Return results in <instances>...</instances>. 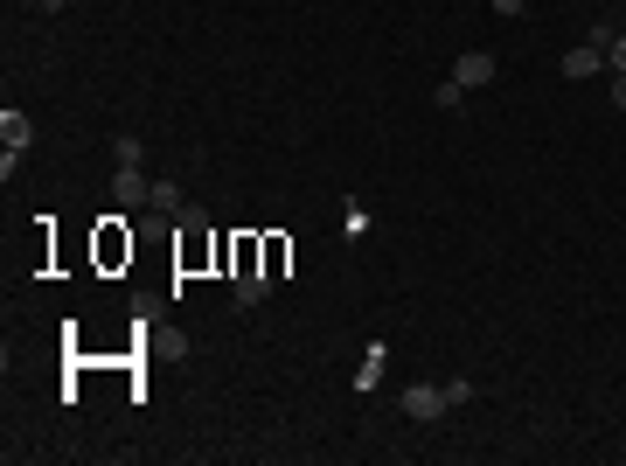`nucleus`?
I'll return each mask as SVG.
<instances>
[{"mask_svg":"<svg viewBox=\"0 0 626 466\" xmlns=\"http://www.w3.org/2000/svg\"><path fill=\"white\" fill-rule=\"evenodd\" d=\"M613 112H626V70H613Z\"/></svg>","mask_w":626,"mask_h":466,"instance_id":"obj_13","label":"nucleus"},{"mask_svg":"<svg viewBox=\"0 0 626 466\" xmlns=\"http://www.w3.org/2000/svg\"><path fill=\"white\" fill-rule=\"evenodd\" d=\"M147 209L174 216V209H188V202H181V188H174V181H154V202H147Z\"/></svg>","mask_w":626,"mask_h":466,"instance_id":"obj_8","label":"nucleus"},{"mask_svg":"<svg viewBox=\"0 0 626 466\" xmlns=\"http://www.w3.org/2000/svg\"><path fill=\"white\" fill-rule=\"evenodd\" d=\"M265 293H272V272H251V265H244V272L230 279V300H237V307H258Z\"/></svg>","mask_w":626,"mask_h":466,"instance_id":"obj_6","label":"nucleus"},{"mask_svg":"<svg viewBox=\"0 0 626 466\" xmlns=\"http://www.w3.org/2000/svg\"><path fill=\"white\" fill-rule=\"evenodd\" d=\"M487 7H494V14H508V21H522V14H529V0H487Z\"/></svg>","mask_w":626,"mask_h":466,"instance_id":"obj_12","label":"nucleus"},{"mask_svg":"<svg viewBox=\"0 0 626 466\" xmlns=\"http://www.w3.org/2000/svg\"><path fill=\"white\" fill-rule=\"evenodd\" d=\"M494 70H501L494 49H467V56L453 63V84H460V91H480V84H494Z\"/></svg>","mask_w":626,"mask_h":466,"instance_id":"obj_2","label":"nucleus"},{"mask_svg":"<svg viewBox=\"0 0 626 466\" xmlns=\"http://www.w3.org/2000/svg\"><path fill=\"white\" fill-rule=\"evenodd\" d=\"M599 70H606V49H592V42H578V49L564 56V77H571V84H585V77H599Z\"/></svg>","mask_w":626,"mask_h":466,"instance_id":"obj_5","label":"nucleus"},{"mask_svg":"<svg viewBox=\"0 0 626 466\" xmlns=\"http://www.w3.org/2000/svg\"><path fill=\"white\" fill-rule=\"evenodd\" d=\"M432 105H439V112H460V105H467V91H460V84H453V77H446V84H439V91H432Z\"/></svg>","mask_w":626,"mask_h":466,"instance_id":"obj_9","label":"nucleus"},{"mask_svg":"<svg viewBox=\"0 0 626 466\" xmlns=\"http://www.w3.org/2000/svg\"><path fill=\"white\" fill-rule=\"evenodd\" d=\"M606 70H626V28L613 35V42H606Z\"/></svg>","mask_w":626,"mask_h":466,"instance_id":"obj_11","label":"nucleus"},{"mask_svg":"<svg viewBox=\"0 0 626 466\" xmlns=\"http://www.w3.org/2000/svg\"><path fill=\"white\" fill-rule=\"evenodd\" d=\"M383 341H369V355H362V369H355V390H376V376H383Z\"/></svg>","mask_w":626,"mask_h":466,"instance_id":"obj_7","label":"nucleus"},{"mask_svg":"<svg viewBox=\"0 0 626 466\" xmlns=\"http://www.w3.org/2000/svg\"><path fill=\"white\" fill-rule=\"evenodd\" d=\"M112 195H119V209H147V202H154V181H147L140 167H119V174H112Z\"/></svg>","mask_w":626,"mask_h":466,"instance_id":"obj_3","label":"nucleus"},{"mask_svg":"<svg viewBox=\"0 0 626 466\" xmlns=\"http://www.w3.org/2000/svg\"><path fill=\"white\" fill-rule=\"evenodd\" d=\"M0 147H7V154H28V147H35V119L7 105V112H0Z\"/></svg>","mask_w":626,"mask_h":466,"instance_id":"obj_4","label":"nucleus"},{"mask_svg":"<svg viewBox=\"0 0 626 466\" xmlns=\"http://www.w3.org/2000/svg\"><path fill=\"white\" fill-rule=\"evenodd\" d=\"M446 411H453L446 383H404V418H411V425H432V418H446Z\"/></svg>","mask_w":626,"mask_h":466,"instance_id":"obj_1","label":"nucleus"},{"mask_svg":"<svg viewBox=\"0 0 626 466\" xmlns=\"http://www.w3.org/2000/svg\"><path fill=\"white\" fill-rule=\"evenodd\" d=\"M70 7H77V0H70Z\"/></svg>","mask_w":626,"mask_h":466,"instance_id":"obj_15","label":"nucleus"},{"mask_svg":"<svg viewBox=\"0 0 626 466\" xmlns=\"http://www.w3.org/2000/svg\"><path fill=\"white\" fill-rule=\"evenodd\" d=\"M21 7H42V14H49V7H63V0H21Z\"/></svg>","mask_w":626,"mask_h":466,"instance_id":"obj_14","label":"nucleus"},{"mask_svg":"<svg viewBox=\"0 0 626 466\" xmlns=\"http://www.w3.org/2000/svg\"><path fill=\"white\" fill-rule=\"evenodd\" d=\"M112 154H119V167H140V140H133V133H119V147H112Z\"/></svg>","mask_w":626,"mask_h":466,"instance_id":"obj_10","label":"nucleus"}]
</instances>
